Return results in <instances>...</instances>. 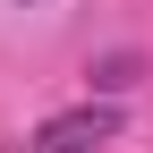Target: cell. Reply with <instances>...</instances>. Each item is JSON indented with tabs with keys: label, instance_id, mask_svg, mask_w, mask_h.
Listing matches in <instances>:
<instances>
[{
	"label": "cell",
	"instance_id": "2",
	"mask_svg": "<svg viewBox=\"0 0 153 153\" xmlns=\"http://www.w3.org/2000/svg\"><path fill=\"white\" fill-rule=\"evenodd\" d=\"M136 76H145L136 51H111V60H94V68H85V85H94V94H128Z\"/></svg>",
	"mask_w": 153,
	"mask_h": 153
},
{
	"label": "cell",
	"instance_id": "1",
	"mask_svg": "<svg viewBox=\"0 0 153 153\" xmlns=\"http://www.w3.org/2000/svg\"><path fill=\"white\" fill-rule=\"evenodd\" d=\"M111 136H119V111H111V102L60 111V119H43V128H34V145H43V153H102Z\"/></svg>",
	"mask_w": 153,
	"mask_h": 153
}]
</instances>
